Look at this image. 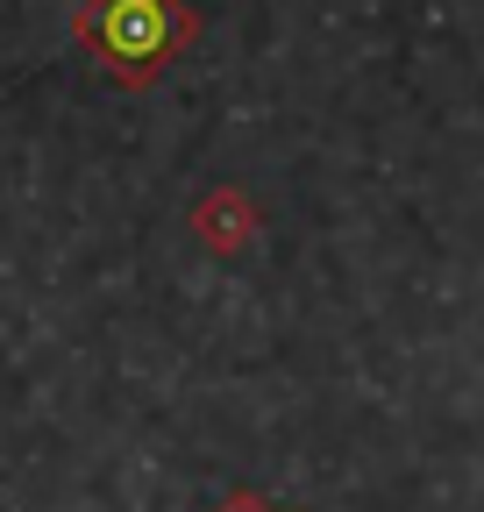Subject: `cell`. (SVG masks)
I'll return each mask as SVG.
<instances>
[{"label": "cell", "instance_id": "1", "mask_svg": "<svg viewBox=\"0 0 484 512\" xmlns=\"http://www.w3.org/2000/svg\"><path fill=\"white\" fill-rule=\"evenodd\" d=\"M193 36H200V15L186 0H79L72 8V43L121 93L157 86L193 50Z\"/></svg>", "mask_w": 484, "mask_h": 512}, {"label": "cell", "instance_id": "2", "mask_svg": "<svg viewBox=\"0 0 484 512\" xmlns=\"http://www.w3.org/2000/svg\"><path fill=\"white\" fill-rule=\"evenodd\" d=\"M257 228H264V214H257V200L242 185H214V192L193 200V242L207 256H242L257 242Z\"/></svg>", "mask_w": 484, "mask_h": 512}, {"label": "cell", "instance_id": "3", "mask_svg": "<svg viewBox=\"0 0 484 512\" xmlns=\"http://www.w3.org/2000/svg\"><path fill=\"white\" fill-rule=\"evenodd\" d=\"M214 512H285V505H271L264 491H228V498H214Z\"/></svg>", "mask_w": 484, "mask_h": 512}]
</instances>
